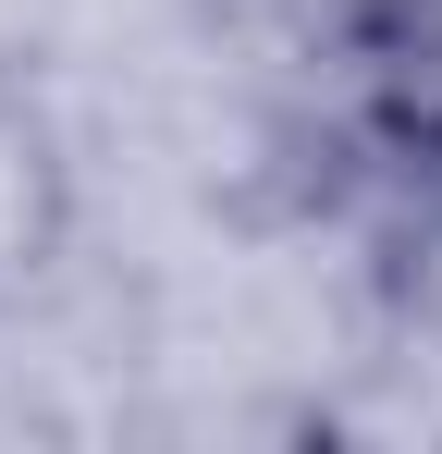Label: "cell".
I'll return each mask as SVG.
<instances>
[{"label":"cell","mask_w":442,"mask_h":454,"mask_svg":"<svg viewBox=\"0 0 442 454\" xmlns=\"http://www.w3.org/2000/svg\"><path fill=\"white\" fill-rule=\"evenodd\" d=\"M74 209H86V184H74L62 98L37 86V62L0 50V319H25V307L62 283Z\"/></svg>","instance_id":"1"}]
</instances>
